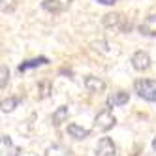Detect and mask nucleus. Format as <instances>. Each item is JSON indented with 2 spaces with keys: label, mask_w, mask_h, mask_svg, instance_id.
<instances>
[{
  "label": "nucleus",
  "mask_w": 156,
  "mask_h": 156,
  "mask_svg": "<svg viewBox=\"0 0 156 156\" xmlns=\"http://www.w3.org/2000/svg\"><path fill=\"white\" fill-rule=\"evenodd\" d=\"M51 94V83L49 81H41L40 85H38V98H47Z\"/></svg>",
  "instance_id": "dca6fc26"
},
{
  "label": "nucleus",
  "mask_w": 156,
  "mask_h": 156,
  "mask_svg": "<svg viewBox=\"0 0 156 156\" xmlns=\"http://www.w3.org/2000/svg\"><path fill=\"white\" fill-rule=\"evenodd\" d=\"M8 79H9V70H8L6 64H2L0 66V88H6Z\"/></svg>",
  "instance_id": "f3484780"
},
{
  "label": "nucleus",
  "mask_w": 156,
  "mask_h": 156,
  "mask_svg": "<svg viewBox=\"0 0 156 156\" xmlns=\"http://www.w3.org/2000/svg\"><path fill=\"white\" fill-rule=\"evenodd\" d=\"M117 154V145L113 143V139L109 137H102L96 145L94 156H115Z\"/></svg>",
  "instance_id": "39448f33"
},
{
  "label": "nucleus",
  "mask_w": 156,
  "mask_h": 156,
  "mask_svg": "<svg viewBox=\"0 0 156 156\" xmlns=\"http://www.w3.org/2000/svg\"><path fill=\"white\" fill-rule=\"evenodd\" d=\"M45 156H70V149L60 143H55L45 149Z\"/></svg>",
  "instance_id": "ddd939ff"
},
{
  "label": "nucleus",
  "mask_w": 156,
  "mask_h": 156,
  "mask_svg": "<svg viewBox=\"0 0 156 156\" xmlns=\"http://www.w3.org/2000/svg\"><path fill=\"white\" fill-rule=\"evenodd\" d=\"M72 2L73 0H43L41 8L49 13H62L72 6Z\"/></svg>",
  "instance_id": "20e7f679"
},
{
  "label": "nucleus",
  "mask_w": 156,
  "mask_h": 156,
  "mask_svg": "<svg viewBox=\"0 0 156 156\" xmlns=\"http://www.w3.org/2000/svg\"><path fill=\"white\" fill-rule=\"evenodd\" d=\"M15 8V0H2V13H12Z\"/></svg>",
  "instance_id": "a211bd4d"
},
{
  "label": "nucleus",
  "mask_w": 156,
  "mask_h": 156,
  "mask_svg": "<svg viewBox=\"0 0 156 156\" xmlns=\"http://www.w3.org/2000/svg\"><path fill=\"white\" fill-rule=\"evenodd\" d=\"M133 90L139 98L147 102H156V81L154 79H137L133 83Z\"/></svg>",
  "instance_id": "f257e3e1"
},
{
  "label": "nucleus",
  "mask_w": 156,
  "mask_h": 156,
  "mask_svg": "<svg viewBox=\"0 0 156 156\" xmlns=\"http://www.w3.org/2000/svg\"><path fill=\"white\" fill-rule=\"evenodd\" d=\"M68 115H70L68 105H60V107H57V109L53 111V115H51V124H53V126H60V124H64V122L68 120Z\"/></svg>",
  "instance_id": "9d476101"
},
{
  "label": "nucleus",
  "mask_w": 156,
  "mask_h": 156,
  "mask_svg": "<svg viewBox=\"0 0 156 156\" xmlns=\"http://www.w3.org/2000/svg\"><path fill=\"white\" fill-rule=\"evenodd\" d=\"M85 88L88 92H92V94L104 92L105 90V81L100 79V77H96V75H87L85 77Z\"/></svg>",
  "instance_id": "0eeeda50"
},
{
  "label": "nucleus",
  "mask_w": 156,
  "mask_h": 156,
  "mask_svg": "<svg viewBox=\"0 0 156 156\" xmlns=\"http://www.w3.org/2000/svg\"><path fill=\"white\" fill-rule=\"evenodd\" d=\"M19 102H21V98H17V96H12V98L4 100V102H2V111H4V113H9V111H13V109L19 105Z\"/></svg>",
  "instance_id": "2eb2a0df"
},
{
  "label": "nucleus",
  "mask_w": 156,
  "mask_h": 156,
  "mask_svg": "<svg viewBox=\"0 0 156 156\" xmlns=\"http://www.w3.org/2000/svg\"><path fill=\"white\" fill-rule=\"evenodd\" d=\"M43 64H49V58L47 57H38V58H30V60H25L23 64H19V72H28V70H34L38 66H43Z\"/></svg>",
  "instance_id": "9b49d317"
},
{
  "label": "nucleus",
  "mask_w": 156,
  "mask_h": 156,
  "mask_svg": "<svg viewBox=\"0 0 156 156\" xmlns=\"http://www.w3.org/2000/svg\"><path fill=\"white\" fill-rule=\"evenodd\" d=\"M128 100H130V94H128V92H124V90H117V92H113V94L107 96V107L124 105V104H128Z\"/></svg>",
  "instance_id": "1a4fd4ad"
},
{
  "label": "nucleus",
  "mask_w": 156,
  "mask_h": 156,
  "mask_svg": "<svg viewBox=\"0 0 156 156\" xmlns=\"http://www.w3.org/2000/svg\"><path fill=\"white\" fill-rule=\"evenodd\" d=\"M130 62L133 66V70H137V72H145V70L151 68V57H149L147 51H136L132 55Z\"/></svg>",
  "instance_id": "7ed1b4c3"
},
{
  "label": "nucleus",
  "mask_w": 156,
  "mask_h": 156,
  "mask_svg": "<svg viewBox=\"0 0 156 156\" xmlns=\"http://www.w3.org/2000/svg\"><path fill=\"white\" fill-rule=\"evenodd\" d=\"M139 32H141L143 36H149V38H154L156 36V13L154 15H149L139 25Z\"/></svg>",
  "instance_id": "6e6552de"
},
{
  "label": "nucleus",
  "mask_w": 156,
  "mask_h": 156,
  "mask_svg": "<svg viewBox=\"0 0 156 156\" xmlns=\"http://www.w3.org/2000/svg\"><path fill=\"white\" fill-rule=\"evenodd\" d=\"M96 2L104 4V6H115V4H117V0H96Z\"/></svg>",
  "instance_id": "6ab92c4d"
},
{
  "label": "nucleus",
  "mask_w": 156,
  "mask_h": 156,
  "mask_svg": "<svg viewBox=\"0 0 156 156\" xmlns=\"http://www.w3.org/2000/svg\"><path fill=\"white\" fill-rule=\"evenodd\" d=\"M115 124H117V119H115V115L111 113L109 109L100 111V113L96 115V119H94V128L100 130V132H109Z\"/></svg>",
  "instance_id": "f03ea898"
},
{
  "label": "nucleus",
  "mask_w": 156,
  "mask_h": 156,
  "mask_svg": "<svg viewBox=\"0 0 156 156\" xmlns=\"http://www.w3.org/2000/svg\"><path fill=\"white\" fill-rule=\"evenodd\" d=\"M120 21H122L120 13H107V15H104L102 23H104V27H119Z\"/></svg>",
  "instance_id": "4468645a"
},
{
  "label": "nucleus",
  "mask_w": 156,
  "mask_h": 156,
  "mask_svg": "<svg viewBox=\"0 0 156 156\" xmlns=\"http://www.w3.org/2000/svg\"><path fill=\"white\" fill-rule=\"evenodd\" d=\"M21 149L17 145H13L12 137L8 133H2L0 136V156H19Z\"/></svg>",
  "instance_id": "423d86ee"
},
{
  "label": "nucleus",
  "mask_w": 156,
  "mask_h": 156,
  "mask_svg": "<svg viewBox=\"0 0 156 156\" xmlns=\"http://www.w3.org/2000/svg\"><path fill=\"white\" fill-rule=\"evenodd\" d=\"M68 133L73 137V139H87L90 136V130H87L79 124H68Z\"/></svg>",
  "instance_id": "f8f14e48"
},
{
  "label": "nucleus",
  "mask_w": 156,
  "mask_h": 156,
  "mask_svg": "<svg viewBox=\"0 0 156 156\" xmlns=\"http://www.w3.org/2000/svg\"><path fill=\"white\" fill-rule=\"evenodd\" d=\"M152 149H154V151H156V137H154V139H152Z\"/></svg>",
  "instance_id": "aec40b11"
}]
</instances>
